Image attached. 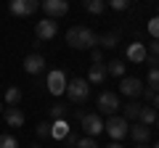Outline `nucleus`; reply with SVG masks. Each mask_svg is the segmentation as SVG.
<instances>
[{
    "label": "nucleus",
    "mask_w": 159,
    "mask_h": 148,
    "mask_svg": "<svg viewBox=\"0 0 159 148\" xmlns=\"http://www.w3.org/2000/svg\"><path fill=\"white\" fill-rule=\"evenodd\" d=\"M154 124H157V130H159V116H157V122H154Z\"/></svg>",
    "instance_id": "nucleus-35"
},
{
    "label": "nucleus",
    "mask_w": 159,
    "mask_h": 148,
    "mask_svg": "<svg viewBox=\"0 0 159 148\" xmlns=\"http://www.w3.org/2000/svg\"><path fill=\"white\" fill-rule=\"evenodd\" d=\"M154 148H159V140H157V143H154Z\"/></svg>",
    "instance_id": "nucleus-37"
},
{
    "label": "nucleus",
    "mask_w": 159,
    "mask_h": 148,
    "mask_svg": "<svg viewBox=\"0 0 159 148\" xmlns=\"http://www.w3.org/2000/svg\"><path fill=\"white\" fill-rule=\"evenodd\" d=\"M103 130L109 132V137L111 140H122V137L127 135V130H130V122L125 119V116H109L106 119V124H103Z\"/></svg>",
    "instance_id": "nucleus-3"
},
{
    "label": "nucleus",
    "mask_w": 159,
    "mask_h": 148,
    "mask_svg": "<svg viewBox=\"0 0 159 148\" xmlns=\"http://www.w3.org/2000/svg\"><path fill=\"white\" fill-rule=\"evenodd\" d=\"M127 135H133V140H138V143H146L148 137H151V130H148L146 124H133L130 130H127Z\"/></svg>",
    "instance_id": "nucleus-16"
},
{
    "label": "nucleus",
    "mask_w": 159,
    "mask_h": 148,
    "mask_svg": "<svg viewBox=\"0 0 159 148\" xmlns=\"http://www.w3.org/2000/svg\"><path fill=\"white\" fill-rule=\"evenodd\" d=\"M127 58H130L133 63H143L146 61V45H143V42H130V45H127Z\"/></svg>",
    "instance_id": "nucleus-14"
},
{
    "label": "nucleus",
    "mask_w": 159,
    "mask_h": 148,
    "mask_svg": "<svg viewBox=\"0 0 159 148\" xmlns=\"http://www.w3.org/2000/svg\"><path fill=\"white\" fill-rule=\"evenodd\" d=\"M66 42L74 50H90V48L98 45V34L90 27H72L66 32Z\"/></svg>",
    "instance_id": "nucleus-1"
},
{
    "label": "nucleus",
    "mask_w": 159,
    "mask_h": 148,
    "mask_svg": "<svg viewBox=\"0 0 159 148\" xmlns=\"http://www.w3.org/2000/svg\"><path fill=\"white\" fill-rule=\"evenodd\" d=\"M51 135V124H48V122H40L37 124V137H48Z\"/></svg>",
    "instance_id": "nucleus-29"
},
{
    "label": "nucleus",
    "mask_w": 159,
    "mask_h": 148,
    "mask_svg": "<svg viewBox=\"0 0 159 148\" xmlns=\"http://www.w3.org/2000/svg\"><path fill=\"white\" fill-rule=\"evenodd\" d=\"M106 148H125V146H119V143H117V140H114V143H111V146H106Z\"/></svg>",
    "instance_id": "nucleus-34"
},
{
    "label": "nucleus",
    "mask_w": 159,
    "mask_h": 148,
    "mask_svg": "<svg viewBox=\"0 0 159 148\" xmlns=\"http://www.w3.org/2000/svg\"><path fill=\"white\" fill-rule=\"evenodd\" d=\"M82 6H85L88 13H103V8H106V0H82Z\"/></svg>",
    "instance_id": "nucleus-19"
},
{
    "label": "nucleus",
    "mask_w": 159,
    "mask_h": 148,
    "mask_svg": "<svg viewBox=\"0 0 159 148\" xmlns=\"http://www.w3.org/2000/svg\"><path fill=\"white\" fill-rule=\"evenodd\" d=\"M117 42H119V34H117V32H106V34H101V37H98V45L106 48V50L117 48Z\"/></svg>",
    "instance_id": "nucleus-18"
},
{
    "label": "nucleus",
    "mask_w": 159,
    "mask_h": 148,
    "mask_svg": "<svg viewBox=\"0 0 159 148\" xmlns=\"http://www.w3.org/2000/svg\"><path fill=\"white\" fill-rule=\"evenodd\" d=\"M56 119H66V106H53L51 108V122Z\"/></svg>",
    "instance_id": "nucleus-25"
},
{
    "label": "nucleus",
    "mask_w": 159,
    "mask_h": 148,
    "mask_svg": "<svg viewBox=\"0 0 159 148\" xmlns=\"http://www.w3.org/2000/svg\"><path fill=\"white\" fill-rule=\"evenodd\" d=\"M56 32H58V24L53 21V19H43V21H37V27H34V37H37L40 42H48V40H53L56 37Z\"/></svg>",
    "instance_id": "nucleus-6"
},
{
    "label": "nucleus",
    "mask_w": 159,
    "mask_h": 148,
    "mask_svg": "<svg viewBox=\"0 0 159 148\" xmlns=\"http://www.w3.org/2000/svg\"><path fill=\"white\" fill-rule=\"evenodd\" d=\"M90 58H93V63H101V61H103V53H101V50H93Z\"/></svg>",
    "instance_id": "nucleus-31"
},
{
    "label": "nucleus",
    "mask_w": 159,
    "mask_h": 148,
    "mask_svg": "<svg viewBox=\"0 0 159 148\" xmlns=\"http://www.w3.org/2000/svg\"><path fill=\"white\" fill-rule=\"evenodd\" d=\"M29 148H40V146H29Z\"/></svg>",
    "instance_id": "nucleus-38"
},
{
    "label": "nucleus",
    "mask_w": 159,
    "mask_h": 148,
    "mask_svg": "<svg viewBox=\"0 0 159 148\" xmlns=\"http://www.w3.org/2000/svg\"><path fill=\"white\" fill-rule=\"evenodd\" d=\"M138 114H141V106H138V103H125V119L127 122H133V119H138Z\"/></svg>",
    "instance_id": "nucleus-22"
},
{
    "label": "nucleus",
    "mask_w": 159,
    "mask_h": 148,
    "mask_svg": "<svg viewBox=\"0 0 159 148\" xmlns=\"http://www.w3.org/2000/svg\"><path fill=\"white\" fill-rule=\"evenodd\" d=\"M143 95H146V98H148V101H151V98H154V95H157V93H154V90H148V87H143Z\"/></svg>",
    "instance_id": "nucleus-32"
},
{
    "label": "nucleus",
    "mask_w": 159,
    "mask_h": 148,
    "mask_svg": "<svg viewBox=\"0 0 159 148\" xmlns=\"http://www.w3.org/2000/svg\"><path fill=\"white\" fill-rule=\"evenodd\" d=\"M3 116H6V124H8V127H21V124H24V111H21L19 106L3 108Z\"/></svg>",
    "instance_id": "nucleus-12"
},
{
    "label": "nucleus",
    "mask_w": 159,
    "mask_h": 148,
    "mask_svg": "<svg viewBox=\"0 0 159 148\" xmlns=\"http://www.w3.org/2000/svg\"><path fill=\"white\" fill-rule=\"evenodd\" d=\"M157 108L154 106H141V114H138V119H141V124H146V127H151L154 122H157Z\"/></svg>",
    "instance_id": "nucleus-17"
},
{
    "label": "nucleus",
    "mask_w": 159,
    "mask_h": 148,
    "mask_svg": "<svg viewBox=\"0 0 159 148\" xmlns=\"http://www.w3.org/2000/svg\"><path fill=\"white\" fill-rule=\"evenodd\" d=\"M106 6H111L114 11H125L130 8V0H106Z\"/></svg>",
    "instance_id": "nucleus-26"
},
{
    "label": "nucleus",
    "mask_w": 159,
    "mask_h": 148,
    "mask_svg": "<svg viewBox=\"0 0 159 148\" xmlns=\"http://www.w3.org/2000/svg\"><path fill=\"white\" fill-rule=\"evenodd\" d=\"M141 148H146V146H141Z\"/></svg>",
    "instance_id": "nucleus-40"
},
{
    "label": "nucleus",
    "mask_w": 159,
    "mask_h": 148,
    "mask_svg": "<svg viewBox=\"0 0 159 148\" xmlns=\"http://www.w3.org/2000/svg\"><path fill=\"white\" fill-rule=\"evenodd\" d=\"M106 74H111V77H125V63L122 61H111L106 66Z\"/></svg>",
    "instance_id": "nucleus-21"
},
{
    "label": "nucleus",
    "mask_w": 159,
    "mask_h": 148,
    "mask_svg": "<svg viewBox=\"0 0 159 148\" xmlns=\"http://www.w3.org/2000/svg\"><path fill=\"white\" fill-rule=\"evenodd\" d=\"M117 108H119V98L114 95V93H101V95H98V111L114 116V114H117Z\"/></svg>",
    "instance_id": "nucleus-10"
},
{
    "label": "nucleus",
    "mask_w": 159,
    "mask_h": 148,
    "mask_svg": "<svg viewBox=\"0 0 159 148\" xmlns=\"http://www.w3.org/2000/svg\"><path fill=\"white\" fill-rule=\"evenodd\" d=\"M45 56H40V53H29L27 58H24V72L27 74H43L45 72Z\"/></svg>",
    "instance_id": "nucleus-11"
},
{
    "label": "nucleus",
    "mask_w": 159,
    "mask_h": 148,
    "mask_svg": "<svg viewBox=\"0 0 159 148\" xmlns=\"http://www.w3.org/2000/svg\"><path fill=\"white\" fill-rule=\"evenodd\" d=\"M80 124H82V130H85L88 137H96L98 132H103V122L98 114H82L80 116Z\"/></svg>",
    "instance_id": "nucleus-8"
},
{
    "label": "nucleus",
    "mask_w": 159,
    "mask_h": 148,
    "mask_svg": "<svg viewBox=\"0 0 159 148\" xmlns=\"http://www.w3.org/2000/svg\"><path fill=\"white\" fill-rule=\"evenodd\" d=\"M0 148H19V140L13 135H8V132H3L0 135Z\"/></svg>",
    "instance_id": "nucleus-24"
},
{
    "label": "nucleus",
    "mask_w": 159,
    "mask_h": 148,
    "mask_svg": "<svg viewBox=\"0 0 159 148\" xmlns=\"http://www.w3.org/2000/svg\"><path fill=\"white\" fill-rule=\"evenodd\" d=\"M148 90H154V93H159V66H151L148 69Z\"/></svg>",
    "instance_id": "nucleus-23"
},
{
    "label": "nucleus",
    "mask_w": 159,
    "mask_h": 148,
    "mask_svg": "<svg viewBox=\"0 0 159 148\" xmlns=\"http://www.w3.org/2000/svg\"><path fill=\"white\" fill-rule=\"evenodd\" d=\"M0 114H3V101H0Z\"/></svg>",
    "instance_id": "nucleus-36"
},
{
    "label": "nucleus",
    "mask_w": 159,
    "mask_h": 148,
    "mask_svg": "<svg viewBox=\"0 0 159 148\" xmlns=\"http://www.w3.org/2000/svg\"><path fill=\"white\" fill-rule=\"evenodd\" d=\"M157 11H159V3H157Z\"/></svg>",
    "instance_id": "nucleus-39"
},
{
    "label": "nucleus",
    "mask_w": 159,
    "mask_h": 148,
    "mask_svg": "<svg viewBox=\"0 0 159 148\" xmlns=\"http://www.w3.org/2000/svg\"><path fill=\"white\" fill-rule=\"evenodd\" d=\"M151 106H154V108H157V111H159V93H157V95L151 98Z\"/></svg>",
    "instance_id": "nucleus-33"
},
{
    "label": "nucleus",
    "mask_w": 159,
    "mask_h": 148,
    "mask_svg": "<svg viewBox=\"0 0 159 148\" xmlns=\"http://www.w3.org/2000/svg\"><path fill=\"white\" fill-rule=\"evenodd\" d=\"M74 148H98V143L96 140H93V137H80V140H77V146H74Z\"/></svg>",
    "instance_id": "nucleus-28"
},
{
    "label": "nucleus",
    "mask_w": 159,
    "mask_h": 148,
    "mask_svg": "<svg viewBox=\"0 0 159 148\" xmlns=\"http://www.w3.org/2000/svg\"><path fill=\"white\" fill-rule=\"evenodd\" d=\"M69 122L66 119H56V122H51V135L56 137V140H64V137L69 135Z\"/></svg>",
    "instance_id": "nucleus-15"
},
{
    "label": "nucleus",
    "mask_w": 159,
    "mask_h": 148,
    "mask_svg": "<svg viewBox=\"0 0 159 148\" xmlns=\"http://www.w3.org/2000/svg\"><path fill=\"white\" fill-rule=\"evenodd\" d=\"M77 140H80V137H77V135H74V132H69V135H66V137H64V140H61V143H64V146H66V148H69V146H77Z\"/></svg>",
    "instance_id": "nucleus-30"
},
{
    "label": "nucleus",
    "mask_w": 159,
    "mask_h": 148,
    "mask_svg": "<svg viewBox=\"0 0 159 148\" xmlns=\"http://www.w3.org/2000/svg\"><path fill=\"white\" fill-rule=\"evenodd\" d=\"M40 8V0H8V11L13 16H32Z\"/></svg>",
    "instance_id": "nucleus-4"
},
{
    "label": "nucleus",
    "mask_w": 159,
    "mask_h": 148,
    "mask_svg": "<svg viewBox=\"0 0 159 148\" xmlns=\"http://www.w3.org/2000/svg\"><path fill=\"white\" fill-rule=\"evenodd\" d=\"M40 8L45 11L48 19H61V16H66L69 3L66 0H40Z\"/></svg>",
    "instance_id": "nucleus-5"
},
{
    "label": "nucleus",
    "mask_w": 159,
    "mask_h": 148,
    "mask_svg": "<svg viewBox=\"0 0 159 148\" xmlns=\"http://www.w3.org/2000/svg\"><path fill=\"white\" fill-rule=\"evenodd\" d=\"M148 34H151L154 40H159V16H154L151 21H148Z\"/></svg>",
    "instance_id": "nucleus-27"
},
{
    "label": "nucleus",
    "mask_w": 159,
    "mask_h": 148,
    "mask_svg": "<svg viewBox=\"0 0 159 148\" xmlns=\"http://www.w3.org/2000/svg\"><path fill=\"white\" fill-rule=\"evenodd\" d=\"M66 95H69V101L77 103V106L88 103V98H90V85H88V80H82V77L69 80L66 82Z\"/></svg>",
    "instance_id": "nucleus-2"
},
{
    "label": "nucleus",
    "mask_w": 159,
    "mask_h": 148,
    "mask_svg": "<svg viewBox=\"0 0 159 148\" xmlns=\"http://www.w3.org/2000/svg\"><path fill=\"white\" fill-rule=\"evenodd\" d=\"M21 103V90L19 87H8L6 90V106H19Z\"/></svg>",
    "instance_id": "nucleus-20"
},
{
    "label": "nucleus",
    "mask_w": 159,
    "mask_h": 148,
    "mask_svg": "<svg viewBox=\"0 0 159 148\" xmlns=\"http://www.w3.org/2000/svg\"><path fill=\"white\" fill-rule=\"evenodd\" d=\"M119 93L127 98H138L143 95V82L135 80V77H122V82H119Z\"/></svg>",
    "instance_id": "nucleus-9"
},
{
    "label": "nucleus",
    "mask_w": 159,
    "mask_h": 148,
    "mask_svg": "<svg viewBox=\"0 0 159 148\" xmlns=\"http://www.w3.org/2000/svg\"><path fill=\"white\" fill-rule=\"evenodd\" d=\"M45 85H48V93H51V95H64V93H66V74H64L61 69H56V72L48 74Z\"/></svg>",
    "instance_id": "nucleus-7"
},
{
    "label": "nucleus",
    "mask_w": 159,
    "mask_h": 148,
    "mask_svg": "<svg viewBox=\"0 0 159 148\" xmlns=\"http://www.w3.org/2000/svg\"><path fill=\"white\" fill-rule=\"evenodd\" d=\"M106 66L103 63H93L90 66V72H88V85H103L106 82Z\"/></svg>",
    "instance_id": "nucleus-13"
}]
</instances>
